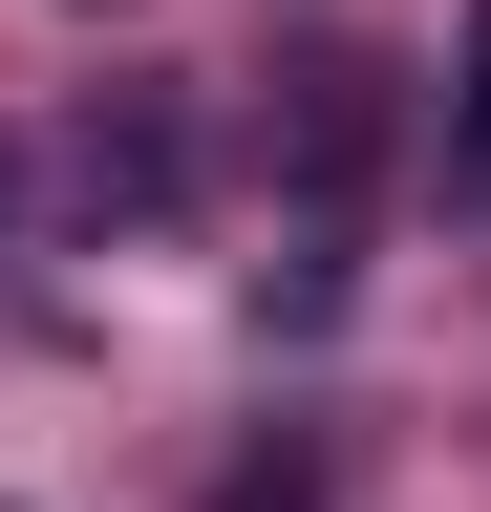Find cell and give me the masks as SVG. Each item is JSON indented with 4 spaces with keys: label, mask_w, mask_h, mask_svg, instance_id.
I'll return each instance as SVG.
<instances>
[{
    "label": "cell",
    "mask_w": 491,
    "mask_h": 512,
    "mask_svg": "<svg viewBox=\"0 0 491 512\" xmlns=\"http://www.w3.org/2000/svg\"><path fill=\"white\" fill-rule=\"evenodd\" d=\"M363 150H385V64H342V43H299V64H278V171H299V192H342Z\"/></svg>",
    "instance_id": "cell-1"
},
{
    "label": "cell",
    "mask_w": 491,
    "mask_h": 512,
    "mask_svg": "<svg viewBox=\"0 0 491 512\" xmlns=\"http://www.w3.org/2000/svg\"><path fill=\"white\" fill-rule=\"evenodd\" d=\"M86 214H171V107H86Z\"/></svg>",
    "instance_id": "cell-2"
},
{
    "label": "cell",
    "mask_w": 491,
    "mask_h": 512,
    "mask_svg": "<svg viewBox=\"0 0 491 512\" xmlns=\"http://www.w3.org/2000/svg\"><path fill=\"white\" fill-rule=\"evenodd\" d=\"M214 512H321V448H299V427H278V448H257V470H235V491H214Z\"/></svg>",
    "instance_id": "cell-4"
},
{
    "label": "cell",
    "mask_w": 491,
    "mask_h": 512,
    "mask_svg": "<svg viewBox=\"0 0 491 512\" xmlns=\"http://www.w3.org/2000/svg\"><path fill=\"white\" fill-rule=\"evenodd\" d=\"M449 192L491 214V0H470V64H449Z\"/></svg>",
    "instance_id": "cell-3"
},
{
    "label": "cell",
    "mask_w": 491,
    "mask_h": 512,
    "mask_svg": "<svg viewBox=\"0 0 491 512\" xmlns=\"http://www.w3.org/2000/svg\"><path fill=\"white\" fill-rule=\"evenodd\" d=\"M0 235H22V150H0Z\"/></svg>",
    "instance_id": "cell-5"
}]
</instances>
